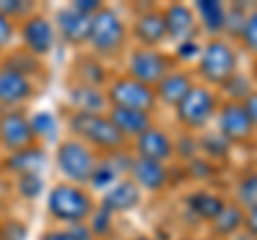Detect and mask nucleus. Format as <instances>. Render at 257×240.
Here are the masks:
<instances>
[{"instance_id":"obj_1","label":"nucleus","mask_w":257,"mask_h":240,"mask_svg":"<svg viewBox=\"0 0 257 240\" xmlns=\"http://www.w3.org/2000/svg\"><path fill=\"white\" fill-rule=\"evenodd\" d=\"M71 129H73L79 138L94 144L96 148L103 150H116L124 144V135L120 133L109 118H103L99 114H77L71 116Z\"/></svg>"},{"instance_id":"obj_2","label":"nucleus","mask_w":257,"mask_h":240,"mask_svg":"<svg viewBox=\"0 0 257 240\" xmlns=\"http://www.w3.org/2000/svg\"><path fill=\"white\" fill-rule=\"evenodd\" d=\"M47 208H50V212L56 219L79 223L92 212V202L82 189L73 185H58L50 193Z\"/></svg>"},{"instance_id":"obj_3","label":"nucleus","mask_w":257,"mask_h":240,"mask_svg":"<svg viewBox=\"0 0 257 240\" xmlns=\"http://www.w3.org/2000/svg\"><path fill=\"white\" fill-rule=\"evenodd\" d=\"M124 24L111 9H101L92 15L90 24V41L96 52L114 56L124 45Z\"/></svg>"},{"instance_id":"obj_4","label":"nucleus","mask_w":257,"mask_h":240,"mask_svg":"<svg viewBox=\"0 0 257 240\" xmlns=\"http://www.w3.org/2000/svg\"><path fill=\"white\" fill-rule=\"evenodd\" d=\"M56 163L60 172L73 182H90V176L94 172V155L86 144L77 140L62 142L56 153Z\"/></svg>"},{"instance_id":"obj_5","label":"nucleus","mask_w":257,"mask_h":240,"mask_svg":"<svg viewBox=\"0 0 257 240\" xmlns=\"http://www.w3.org/2000/svg\"><path fill=\"white\" fill-rule=\"evenodd\" d=\"M199 73L212 84H225L236 73V52L225 41H210L202 52Z\"/></svg>"},{"instance_id":"obj_6","label":"nucleus","mask_w":257,"mask_h":240,"mask_svg":"<svg viewBox=\"0 0 257 240\" xmlns=\"http://www.w3.org/2000/svg\"><path fill=\"white\" fill-rule=\"evenodd\" d=\"M107 99L114 103V107L120 109H135V111H146L155 105L157 92L150 86L138 82L133 77H120L111 84Z\"/></svg>"},{"instance_id":"obj_7","label":"nucleus","mask_w":257,"mask_h":240,"mask_svg":"<svg viewBox=\"0 0 257 240\" xmlns=\"http://www.w3.org/2000/svg\"><path fill=\"white\" fill-rule=\"evenodd\" d=\"M176 107H178L180 123L191 129H197V127L206 125L214 114V97L206 88H191Z\"/></svg>"},{"instance_id":"obj_8","label":"nucleus","mask_w":257,"mask_h":240,"mask_svg":"<svg viewBox=\"0 0 257 240\" xmlns=\"http://www.w3.org/2000/svg\"><path fill=\"white\" fill-rule=\"evenodd\" d=\"M128 73L142 84H159L167 75V60L155 50H138L128 60Z\"/></svg>"},{"instance_id":"obj_9","label":"nucleus","mask_w":257,"mask_h":240,"mask_svg":"<svg viewBox=\"0 0 257 240\" xmlns=\"http://www.w3.org/2000/svg\"><path fill=\"white\" fill-rule=\"evenodd\" d=\"M255 129L251 116L246 114L244 105L240 103H227L221 114H219V131L225 135L229 142H242L246 138H251V133Z\"/></svg>"},{"instance_id":"obj_10","label":"nucleus","mask_w":257,"mask_h":240,"mask_svg":"<svg viewBox=\"0 0 257 240\" xmlns=\"http://www.w3.org/2000/svg\"><path fill=\"white\" fill-rule=\"evenodd\" d=\"M32 138V125L26 116L18 114V111H9V114L0 116V142L9 150H24L30 146Z\"/></svg>"},{"instance_id":"obj_11","label":"nucleus","mask_w":257,"mask_h":240,"mask_svg":"<svg viewBox=\"0 0 257 240\" xmlns=\"http://www.w3.org/2000/svg\"><path fill=\"white\" fill-rule=\"evenodd\" d=\"M56 22H58V30L62 39L67 43L79 45L90 39V24L92 18L86 15L82 11L73 9V7H67V9H60L58 15H56Z\"/></svg>"},{"instance_id":"obj_12","label":"nucleus","mask_w":257,"mask_h":240,"mask_svg":"<svg viewBox=\"0 0 257 240\" xmlns=\"http://www.w3.org/2000/svg\"><path fill=\"white\" fill-rule=\"evenodd\" d=\"M24 45L35 56H45L54 45V28L45 18H30L22 28Z\"/></svg>"},{"instance_id":"obj_13","label":"nucleus","mask_w":257,"mask_h":240,"mask_svg":"<svg viewBox=\"0 0 257 240\" xmlns=\"http://www.w3.org/2000/svg\"><path fill=\"white\" fill-rule=\"evenodd\" d=\"M163 22H165L167 37H172L180 43L193 39V33H195V15H193L189 7L172 5L170 9L163 13Z\"/></svg>"},{"instance_id":"obj_14","label":"nucleus","mask_w":257,"mask_h":240,"mask_svg":"<svg viewBox=\"0 0 257 240\" xmlns=\"http://www.w3.org/2000/svg\"><path fill=\"white\" fill-rule=\"evenodd\" d=\"M138 153L144 159L163 163V161H167V159L172 157L174 146H172V140L167 138L163 131L148 129L146 133H142L138 138Z\"/></svg>"},{"instance_id":"obj_15","label":"nucleus","mask_w":257,"mask_h":240,"mask_svg":"<svg viewBox=\"0 0 257 240\" xmlns=\"http://www.w3.org/2000/svg\"><path fill=\"white\" fill-rule=\"evenodd\" d=\"M32 92V84L26 75L13 69H0V103H20L28 99Z\"/></svg>"},{"instance_id":"obj_16","label":"nucleus","mask_w":257,"mask_h":240,"mask_svg":"<svg viewBox=\"0 0 257 240\" xmlns=\"http://www.w3.org/2000/svg\"><path fill=\"white\" fill-rule=\"evenodd\" d=\"M140 204V189L135 187V182H118V185L111 187L105 197H103V206L107 212H126L131 210V208H135Z\"/></svg>"},{"instance_id":"obj_17","label":"nucleus","mask_w":257,"mask_h":240,"mask_svg":"<svg viewBox=\"0 0 257 240\" xmlns=\"http://www.w3.org/2000/svg\"><path fill=\"white\" fill-rule=\"evenodd\" d=\"M131 174L135 182H140L148 191H159L165 185V178H167V172L163 165L144 157H138L135 161H131Z\"/></svg>"},{"instance_id":"obj_18","label":"nucleus","mask_w":257,"mask_h":240,"mask_svg":"<svg viewBox=\"0 0 257 240\" xmlns=\"http://www.w3.org/2000/svg\"><path fill=\"white\" fill-rule=\"evenodd\" d=\"M109 120L114 123L116 129L122 135H140L150 129V116L146 111H135V109H111Z\"/></svg>"},{"instance_id":"obj_19","label":"nucleus","mask_w":257,"mask_h":240,"mask_svg":"<svg viewBox=\"0 0 257 240\" xmlns=\"http://www.w3.org/2000/svg\"><path fill=\"white\" fill-rule=\"evenodd\" d=\"M138 41L144 45H157L163 41L165 33V22H163V15L161 13H144L142 18L135 22V28H133Z\"/></svg>"},{"instance_id":"obj_20","label":"nucleus","mask_w":257,"mask_h":240,"mask_svg":"<svg viewBox=\"0 0 257 240\" xmlns=\"http://www.w3.org/2000/svg\"><path fill=\"white\" fill-rule=\"evenodd\" d=\"M191 88L193 86H191L189 75H184V73H167L157 84V97L163 99L167 105H178Z\"/></svg>"},{"instance_id":"obj_21","label":"nucleus","mask_w":257,"mask_h":240,"mask_svg":"<svg viewBox=\"0 0 257 240\" xmlns=\"http://www.w3.org/2000/svg\"><path fill=\"white\" fill-rule=\"evenodd\" d=\"M69 99L82 114H99V111L105 107V101H107L105 94L96 86H86V84L71 88Z\"/></svg>"},{"instance_id":"obj_22","label":"nucleus","mask_w":257,"mask_h":240,"mask_svg":"<svg viewBox=\"0 0 257 240\" xmlns=\"http://www.w3.org/2000/svg\"><path fill=\"white\" fill-rule=\"evenodd\" d=\"M197 15L210 33H219V30L225 28V24H227V13H225L223 5L214 3V0H199Z\"/></svg>"},{"instance_id":"obj_23","label":"nucleus","mask_w":257,"mask_h":240,"mask_svg":"<svg viewBox=\"0 0 257 240\" xmlns=\"http://www.w3.org/2000/svg\"><path fill=\"white\" fill-rule=\"evenodd\" d=\"M43 153L39 148H24V150H18L13 157H11V161H9V167L15 172H20L22 176L24 174H37L39 172V167L43 165Z\"/></svg>"},{"instance_id":"obj_24","label":"nucleus","mask_w":257,"mask_h":240,"mask_svg":"<svg viewBox=\"0 0 257 240\" xmlns=\"http://www.w3.org/2000/svg\"><path fill=\"white\" fill-rule=\"evenodd\" d=\"M244 223V214L238 206H225L223 210L212 219V231L219 236H229Z\"/></svg>"},{"instance_id":"obj_25","label":"nucleus","mask_w":257,"mask_h":240,"mask_svg":"<svg viewBox=\"0 0 257 240\" xmlns=\"http://www.w3.org/2000/svg\"><path fill=\"white\" fill-rule=\"evenodd\" d=\"M189 208L195 214H199L202 219H216V214H219L225 204L221 202V197H216L212 193H195V195H191L189 197Z\"/></svg>"},{"instance_id":"obj_26","label":"nucleus","mask_w":257,"mask_h":240,"mask_svg":"<svg viewBox=\"0 0 257 240\" xmlns=\"http://www.w3.org/2000/svg\"><path fill=\"white\" fill-rule=\"evenodd\" d=\"M238 199L248 210L257 208V172L244 176L238 185Z\"/></svg>"},{"instance_id":"obj_27","label":"nucleus","mask_w":257,"mask_h":240,"mask_svg":"<svg viewBox=\"0 0 257 240\" xmlns=\"http://www.w3.org/2000/svg\"><path fill=\"white\" fill-rule=\"evenodd\" d=\"M9 69L18 71V73H22V75H28V73H35V71L39 69V62L35 58V54H30V52H15L13 60L9 62Z\"/></svg>"},{"instance_id":"obj_28","label":"nucleus","mask_w":257,"mask_h":240,"mask_svg":"<svg viewBox=\"0 0 257 240\" xmlns=\"http://www.w3.org/2000/svg\"><path fill=\"white\" fill-rule=\"evenodd\" d=\"M240 37H242V41L248 50L257 54V9L246 15L244 26L240 30Z\"/></svg>"},{"instance_id":"obj_29","label":"nucleus","mask_w":257,"mask_h":240,"mask_svg":"<svg viewBox=\"0 0 257 240\" xmlns=\"http://www.w3.org/2000/svg\"><path fill=\"white\" fill-rule=\"evenodd\" d=\"M229 140L227 138H225V135H206V138L202 140V148L206 150V153L208 155H214V157H223L225 153H227V150H229Z\"/></svg>"},{"instance_id":"obj_30","label":"nucleus","mask_w":257,"mask_h":240,"mask_svg":"<svg viewBox=\"0 0 257 240\" xmlns=\"http://www.w3.org/2000/svg\"><path fill=\"white\" fill-rule=\"evenodd\" d=\"M225 90H227L229 94H234V97H240V99H246V97H251V84H248V79L242 77V75H231L227 82H225Z\"/></svg>"},{"instance_id":"obj_31","label":"nucleus","mask_w":257,"mask_h":240,"mask_svg":"<svg viewBox=\"0 0 257 240\" xmlns=\"http://www.w3.org/2000/svg\"><path fill=\"white\" fill-rule=\"evenodd\" d=\"M30 125H32V133H43V138H50L56 129V123L50 114H37Z\"/></svg>"},{"instance_id":"obj_32","label":"nucleus","mask_w":257,"mask_h":240,"mask_svg":"<svg viewBox=\"0 0 257 240\" xmlns=\"http://www.w3.org/2000/svg\"><path fill=\"white\" fill-rule=\"evenodd\" d=\"M41 187H43L41 178H39L37 174H24L22 180H20V189H22V193L26 197H37L39 191H41Z\"/></svg>"},{"instance_id":"obj_33","label":"nucleus","mask_w":257,"mask_h":240,"mask_svg":"<svg viewBox=\"0 0 257 240\" xmlns=\"http://www.w3.org/2000/svg\"><path fill=\"white\" fill-rule=\"evenodd\" d=\"M30 11L28 3H20V0H0V13L5 18H13V15H24Z\"/></svg>"},{"instance_id":"obj_34","label":"nucleus","mask_w":257,"mask_h":240,"mask_svg":"<svg viewBox=\"0 0 257 240\" xmlns=\"http://www.w3.org/2000/svg\"><path fill=\"white\" fill-rule=\"evenodd\" d=\"M24 238H26V227L18 221H11L5 227H0V240H24Z\"/></svg>"},{"instance_id":"obj_35","label":"nucleus","mask_w":257,"mask_h":240,"mask_svg":"<svg viewBox=\"0 0 257 240\" xmlns=\"http://www.w3.org/2000/svg\"><path fill=\"white\" fill-rule=\"evenodd\" d=\"M111 225V212H107L105 208H99L94 212V223H92V231L94 234H107Z\"/></svg>"},{"instance_id":"obj_36","label":"nucleus","mask_w":257,"mask_h":240,"mask_svg":"<svg viewBox=\"0 0 257 240\" xmlns=\"http://www.w3.org/2000/svg\"><path fill=\"white\" fill-rule=\"evenodd\" d=\"M11 37H13V26H11V22H9V18H5V15L0 13V47L9 43Z\"/></svg>"},{"instance_id":"obj_37","label":"nucleus","mask_w":257,"mask_h":240,"mask_svg":"<svg viewBox=\"0 0 257 240\" xmlns=\"http://www.w3.org/2000/svg\"><path fill=\"white\" fill-rule=\"evenodd\" d=\"M191 172L195 178H208V176L212 174V167H210V163L202 161V159H195V161L191 163Z\"/></svg>"},{"instance_id":"obj_38","label":"nucleus","mask_w":257,"mask_h":240,"mask_svg":"<svg viewBox=\"0 0 257 240\" xmlns=\"http://www.w3.org/2000/svg\"><path fill=\"white\" fill-rule=\"evenodd\" d=\"M195 54H199V45L193 41V39H191V41H184V43L178 45V56H180V58L191 60Z\"/></svg>"},{"instance_id":"obj_39","label":"nucleus","mask_w":257,"mask_h":240,"mask_svg":"<svg viewBox=\"0 0 257 240\" xmlns=\"http://www.w3.org/2000/svg\"><path fill=\"white\" fill-rule=\"evenodd\" d=\"M73 9L82 11V13H86V15H90V13L101 11V5L96 3V0H79V3L73 5Z\"/></svg>"},{"instance_id":"obj_40","label":"nucleus","mask_w":257,"mask_h":240,"mask_svg":"<svg viewBox=\"0 0 257 240\" xmlns=\"http://www.w3.org/2000/svg\"><path fill=\"white\" fill-rule=\"evenodd\" d=\"M90 231L92 229H88L86 225H82V223H73V227L69 229V234L73 240H90Z\"/></svg>"},{"instance_id":"obj_41","label":"nucleus","mask_w":257,"mask_h":240,"mask_svg":"<svg viewBox=\"0 0 257 240\" xmlns=\"http://www.w3.org/2000/svg\"><path fill=\"white\" fill-rule=\"evenodd\" d=\"M244 227H246L248 234H253L257 238V208L248 210V214L244 217Z\"/></svg>"},{"instance_id":"obj_42","label":"nucleus","mask_w":257,"mask_h":240,"mask_svg":"<svg viewBox=\"0 0 257 240\" xmlns=\"http://www.w3.org/2000/svg\"><path fill=\"white\" fill-rule=\"evenodd\" d=\"M244 109H246V114L251 116L253 125H257V94H251V97L244 99Z\"/></svg>"},{"instance_id":"obj_43","label":"nucleus","mask_w":257,"mask_h":240,"mask_svg":"<svg viewBox=\"0 0 257 240\" xmlns=\"http://www.w3.org/2000/svg\"><path fill=\"white\" fill-rule=\"evenodd\" d=\"M41 240H73L69 231H47L41 236Z\"/></svg>"},{"instance_id":"obj_44","label":"nucleus","mask_w":257,"mask_h":240,"mask_svg":"<svg viewBox=\"0 0 257 240\" xmlns=\"http://www.w3.org/2000/svg\"><path fill=\"white\" fill-rule=\"evenodd\" d=\"M255 77H257V62H255Z\"/></svg>"},{"instance_id":"obj_45","label":"nucleus","mask_w":257,"mask_h":240,"mask_svg":"<svg viewBox=\"0 0 257 240\" xmlns=\"http://www.w3.org/2000/svg\"><path fill=\"white\" fill-rule=\"evenodd\" d=\"M138 240H150V238H138Z\"/></svg>"}]
</instances>
